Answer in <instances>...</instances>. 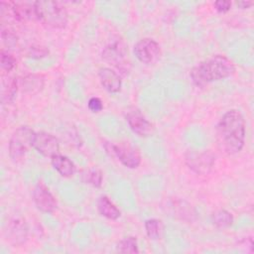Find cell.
<instances>
[{
	"label": "cell",
	"instance_id": "obj_1",
	"mask_svg": "<svg viewBox=\"0 0 254 254\" xmlns=\"http://www.w3.org/2000/svg\"><path fill=\"white\" fill-rule=\"evenodd\" d=\"M216 134L219 145L226 154H238L244 147L246 136V123L242 113L237 109L225 112L217 124Z\"/></svg>",
	"mask_w": 254,
	"mask_h": 254
},
{
	"label": "cell",
	"instance_id": "obj_2",
	"mask_svg": "<svg viewBox=\"0 0 254 254\" xmlns=\"http://www.w3.org/2000/svg\"><path fill=\"white\" fill-rule=\"evenodd\" d=\"M235 72L234 63L223 55H215L200 62L190 70V78L197 86L231 76Z\"/></svg>",
	"mask_w": 254,
	"mask_h": 254
},
{
	"label": "cell",
	"instance_id": "obj_3",
	"mask_svg": "<svg viewBox=\"0 0 254 254\" xmlns=\"http://www.w3.org/2000/svg\"><path fill=\"white\" fill-rule=\"evenodd\" d=\"M37 18L44 25L63 29L67 24V11L64 4L59 1H35Z\"/></svg>",
	"mask_w": 254,
	"mask_h": 254
},
{
	"label": "cell",
	"instance_id": "obj_4",
	"mask_svg": "<svg viewBox=\"0 0 254 254\" xmlns=\"http://www.w3.org/2000/svg\"><path fill=\"white\" fill-rule=\"evenodd\" d=\"M35 131L29 126L17 128L9 141V156L14 162L22 160L28 150L32 147Z\"/></svg>",
	"mask_w": 254,
	"mask_h": 254
},
{
	"label": "cell",
	"instance_id": "obj_5",
	"mask_svg": "<svg viewBox=\"0 0 254 254\" xmlns=\"http://www.w3.org/2000/svg\"><path fill=\"white\" fill-rule=\"evenodd\" d=\"M185 162L190 170L197 175L204 176L211 172L215 164V156L208 150H190L185 155Z\"/></svg>",
	"mask_w": 254,
	"mask_h": 254
},
{
	"label": "cell",
	"instance_id": "obj_6",
	"mask_svg": "<svg viewBox=\"0 0 254 254\" xmlns=\"http://www.w3.org/2000/svg\"><path fill=\"white\" fill-rule=\"evenodd\" d=\"M134 55L143 64H155L161 57L160 45L151 38L139 40L134 46Z\"/></svg>",
	"mask_w": 254,
	"mask_h": 254
},
{
	"label": "cell",
	"instance_id": "obj_7",
	"mask_svg": "<svg viewBox=\"0 0 254 254\" xmlns=\"http://www.w3.org/2000/svg\"><path fill=\"white\" fill-rule=\"evenodd\" d=\"M32 147L45 157L52 158L59 154L60 143L56 136L45 131L35 132Z\"/></svg>",
	"mask_w": 254,
	"mask_h": 254
},
{
	"label": "cell",
	"instance_id": "obj_8",
	"mask_svg": "<svg viewBox=\"0 0 254 254\" xmlns=\"http://www.w3.org/2000/svg\"><path fill=\"white\" fill-rule=\"evenodd\" d=\"M111 150L114 156L129 169H136L141 164V154L139 150L128 143L112 144Z\"/></svg>",
	"mask_w": 254,
	"mask_h": 254
},
{
	"label": "cell",
	"instance_id": "obj_9",
	"mask_svg": "<svg viewBox=\"0 0 254 254\" xmlns=\"http://www.w3.org/2000/svg\"><path fill=\"white\" fill-rule=\"evenodd\" d=\"M33 198L37 208L45 213H52L57 209L58 203L43 181H39L33 190Z\"/></svg>",
	"mask_w": 254,
	"mask_h": 254
},
{
	"label": "cell",
	"instance_id": "obj_10",
	"mask_svg": "<svg viewBox=\"0 0 254 254\" xmlns=\"http://www.w3.org/2000/svg\"><path fill=\"white\" fill-rule=\"evenodd\" d=\"M28 230L29 229L26 220L20 215H15L9 220L7 224V240H9V242L14 246L23 245L28 239Z\"/></svg>",
	"mask_w": 254,
	"mask_h": 254
},
{
	"label": "cell",
	"instance_id": "obj_11",
	"mask_svg": "<svg viewBox=\"0 0 254 254\" xmlns=\"http://www.w3.org/2000/svg\"><path fill=\"white\" fill-rule=\"evenodd\" d=\"M102 58L118 68H122V66L126 65V47L124 42L121 39H115L109 43L102 52Z\"/></svg>",
	"mask_w": 254,
	"mask_h": 254
},
{
	"label": "cell",
	"instance_id": "obj_12",
	"mask_svg": "<svg viewBox=\"0 0 254 254\" xmlns=\"http://www.w3.org/2000/svg\"><path fill=\"white\" fill-rule=\"evenodd\" d=\"M126 121L130 129L139 137H149L154 133V125L138 110L128 112Z\"/></svg>",
	"mask_w": 254,
	"mask_h": 254
},
{
	"label": "cell",
	"instance_id": "obj_13",
	"mask_svg": "<svg viewBox=\"0 0 254 254\" xmlns=\"http://www.w3.org/2000/svg\"><path fill=\"white\" fill-rule=\"evenodd\" d=\"M101 85L110 93H117L121 89L122 81L119 74L109 67H102L98 71Z\"/></svg>",
	"mask_w": 254,
	"mask_h": 254
},
{
	"label": "cell",
	"instance_id": "obj_14",
	"mask_svg": "<svg viewBox=\"0 0 254 254\" xmlns=\"http://www.w3.org/2000/svg\"><path fill=\"white\" fill-rule=\"evenodd\" d=\"M12 5H13V11H14L16 21L38 20L35 2H29V1L13 2L12 1Z\"/></svg>",
	"mask_w": 254,
	"mask_h": 254
},
{
	"label": "cell",
	"instance_id": "obj_15",
	"mask_svg": "<svg viewBox=\"0 0 254 254\" xmlns=\"http://www.w3.org/2000/svg\"><path fill=\"white\" fill-rule=\"evenodd\" d=\"M18 90V81L13 76H3L1 81V103L10 104L14 101Z\"/></svg>",
	"mask_w": 254,
	"mask_h": 254
},
{
	"label": "cell",
	"instance_id": "obj_16",
	"mask_svg": "<svg viewBox=\"0 0 254 254\" xmlns=\"http://www.w3.org/2000/svg\"><path fill=\"white\" fill-rule=\"evenodd\" d=\"M51 159H52L53 167L62 177L69 178L74 174V171H75L74 164L66 156L57 154L53 156Z\"/></svg>",
	"mask_w": 254,
	"mask_h": 254
},
{
	"label": "cell",
	"instance_id": "obj_17",
	"mask_svg": "<svg viewBox=\"0 0 254 254\" xmlns=\"http://www.w3.org/2000/svg\"><path fill=\"white\" fill-rule=\"evenodd\" d=\"M97 209L102 216L111 220H115L121 215L120 210L106 195H101L97 199Z\"/></svg>",
	"mask_w": 254,
	"mask_h": 254
},
{
	"label": "cell",
	"instance_id": "obj_18",
	"mask_svg": "<svg viewBox=\"0 0 254 254\" xmlns=\"http://www.w3.org/2000/svg\"><path fill=\"white\" fill-rule=\"evenodd\" d=\"M45 84V79L42 74H28L22 79V88L25 93L36 94L40 92Z\"/></svg>",
	"mask_w": 254,
	"mask_h": 254
},
{
	"label": "cell",
	"instance_id": "obj_19",
	"mask_svg": "<svg viewBox=\"0 0 254 254\" xmlns=\"http://www.w3.org/2000/svg\"><path fill=\"white\" fill-rule=\"evenodd\" d=\"M170 208L172 209V212L177 217H180L184 220H192L194 216V211L188 202L180 199H175L171 202Z\"/></svg>",
	"mask_w": 254,
	"mask_h": 254
},
{
	"label": "cell",
	"instance_id": "obj_20",
	"mask_svg": "<svg viewBox=\"0 0 254 254\" xmlns=\"http://www.w3.org/2000/svg\"><path fill=\"white\" fill-rule=\"evenodd\" d=\"M233 220V215L225 209H218L212 214V222L218 228H227L231 226Z\"/></svg>",
	"mask_w": 254,
	"mask_h": 254
},
{
	"label": "cell",
	"instance_id": "obj_21",
	"mask_svg": "<svg viewBox=\"0 0 254 254\" xmlns=\"http://www.w3.org/2000/svg\"><path fill=\"white\" fill-rule=\"evenodd\" d=\"M145 229L150 239L157 240V239H160V237L162 236L164 226L161 220L156 218H151L145 221Z\"/></svg>",
	"mask_w": 254,
	"mask_h": 254
},
{
	"label": "cell",
	"instance_id": "obj_22",
	"mask_svg": "<svg viewBox=\"0 0 254 254\" xmlns=\"http://www.w3.org/2000/svg\"><path fill=\"white\" fill-rule=\"evenodd\" d=\"M117 251L122 253H138V243L135 237L128 236L120 240L117 244Z\"/></svg>",
	"mask_w": 254,
	"mask_h": 254
},
{
	"label": "cell",
	"instance_id": "obj_23",
	"mask_svg": "<svg viewBox=\"0 0 254 254\" xmlns=\"http://www.w3.org/2000/svg\"><path fill=\"white\" fill-rule=\"evenodd\" d=\"M82 181L85 184L99 188L102 184V173L98 169H90L82 174Z\"/></svg>",
	"mask_w": 254,
	"mask_h": 254
},
{
	"label": "cell",
	"instance_id": "obj_24",
	"mask_svg": "<svg viewBox=\"0 0 254 254\" xmlns=\"http://www.w3.org/2000/svg\"><path fill=\"white\" fill-rule=\"evenodd\" d=\"M0 66H1V71L2 75L7 74L14 69L16 66V59L9 54L8 52H5L4 50L1 51V62H0Z\"/></svg>",
	"mask_w": 254,
	"mask_h": 254
},
{
	"label": "cell",
	"instance_id": "obj_25",
	"mask_svg": "<svg viewBox=\"0 0 254 254\" xmlns=\"http://www.w3.org/2000/svg\"><path fill=\"white\" fill-rule=\"evenodd\" d=\"M26 55L32 59H43L49 55V50L41 45H33L28 48Z\"/></svg>",
	"mask_w": 254,
	"mask_h": 254
},
{
	"label": "cell",
	"instance_id": "obj_26",
	"mask_svg": "<svg viewBox=\"0 0 254 254\" xmlns=\"http://www.w3.org/2000/svg\"><path fill=\"white\" fill-rule=\"evenodd\" d=\"M1 38L3 43L8 47V48H13L17 44V36L15 33L9 29H2L1 32Z\"/></svg>",
	"mask_w": 254,
	"mask_h": 254
},
{
	"label": "cell",
	"instance_id": "obj_27",
	"mask_svg": "<svg viewBox=\"0 0 254 254\" xmlns=\"http://www.w3.org/2000/svg\"><path fill=\"white\" fill-rule=\"evenodd\" d=\"M87 106H88L89 110L92 111V112H99V111H101L102 108H103L102 101H101L98 97H91V98L88 100Z\"/></svg>",
	"mask_w": 254,
	"mask_h": 254
},
{
	"label": "cell",
	"instance_id": "obj_28",
	"mask_svg": "<svg viewBox=\"0 0 254 254\" xmlns=\"http://www.w3.org/2000/svg\"><path fill=\"white\" fill-rule=\"evenodd\" d=\"M215 9L220 13H225L231 8V2L227 0H217L214 2Z\"/></svg>",
	"mask_w": 254,
	"mask_h": 254
},
{
	"label": "cell",
	"instance_id": "obj_29",
	"mask_svg": "<svg viewBox=\"0 0 254 254\" xmlns=\"http://www.w3.org/2000/svg\"><path fill=\"white\" fill-rule=\"evenodd\" d=\"M236 5L238 7H240L241 9H247L253 5V2L252 1H239V2H236Z\"/></svg>",
	"mask_w": 254,
	"mask_h": 254
}]
</instances>
